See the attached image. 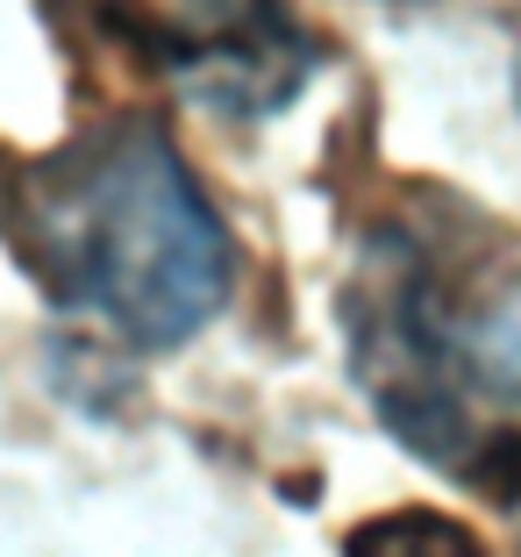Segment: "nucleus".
<instances>
[{
    "instance_id": "1",
    "label": "nucleus",
    "mask_w": 521,
    "mask_h": 557,
    "mask_svg": "<svg viewBox=\"0 0 521 557\" xmlns=\"http://www.w3.org/2000/svg\"><path fill=\"white\" fill-rule=\"evenodd\" d=\"M343 358L429 472L521 515V244L450 186H400L358 230Z\"/></svg>"
},
{
    "instance_id": "3",
    "label": "nucleus",
    "mask_w": 521,
    "mask_h": 557,
    "mask_svg": "<svg viewBox=\"0 0 521 557\" xmlns=\"http://www.w3.org/2000/svg\"><path fill=\"white\" fill-rule=\"evenodd\" d=\"M100 22L144 72L214 115H278L322 65L286 0H100Z\"/></svg>"
},
{
    "instance_id": "4",
    "label": "nucleus",
    "mask_w": 521,
    "mask_h": 557,
    "mask_svg": "<svg viewBox=\"0 0 521 557\" xmlns=\"http://www.w3.org/2000/svg\"><path fill=\"white\" fill-rule=\"evenodd\" d=\"M343 557H493L479 529L443 508H386L343 536Z\"/></svg>"
},
{
    "instance_id": "2",
    "label": "nucleus",
    "mask_w": 521,
    "mask_h": 557,
    "mask_svg": "<svg viewBox=\"0 0 521 557\" xmlns=\"http://www.w3.org/2000/svg\"><path fill=\"white\" fill-rule=\"evenodd\" d=\"M0 236L50 308L129 350H179L236 286L222 214L150 108L22 158L0 180Z\"/></svg>"
}]
</instances>
